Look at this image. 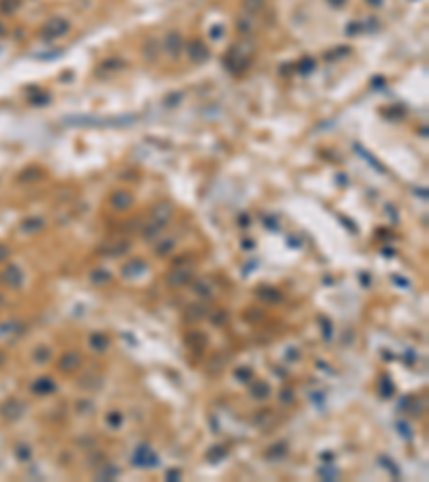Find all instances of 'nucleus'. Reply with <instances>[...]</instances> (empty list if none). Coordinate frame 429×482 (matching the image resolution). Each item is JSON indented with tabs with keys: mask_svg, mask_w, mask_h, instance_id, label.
<instances>
[{
	"mask_svg": "<svg viewBox=\"0 0 429 482\" xmlns=\"http://www.w3.org/2000/svg\"><path fill=\"white\" fill-rule=\"evenodd\" d=\"M249 56H251V50H249L245 43H236L228 50V54H225L223 65L230 73H241L249 65Z\"/></svg>",
	"mask_w": 429,
	"mask_h": 482,
	"instance_id": "nucleus-1",
	"label": "nucleus"
},
{
	"mask_svg": "<svg viewBox=\"0 0 429 482\" xmlns=\"http://www.w3.org/2000/svg\"><path fill=\"white\" fill-rule=\"evenodd\" d=\"M69 30H71V22L67 17H63V15H54V17H50L43 24L41 39H45V41L61 39V37H67Z\"/></svg>",
	"mask_w": 429,
	"mask_h": 482,
	"instance_id": "nucleus-2",
	"label": "nucleus"
},
{
	"mask_svg": "<svg viewBox=\"0 0 429 482\" xmlns=\"http://www.w3.org/2000/svg\"><path fill=\"white\" fill-rule=\"evenodd\" d=\"M161 50L168 54L170 58H178L183 52H185V39H183V32L178 30H170L168 34L163 37V43H161Z\"/></svg>",
	"mask_w": 429,
	"mask_h": 482,
	"instance_id": "nucleus-3",
	"label": "nucleus"
},
{
	"mask_svg": "<svg viewBox=\"0 0 429 482\" xmlns=\"http://www.w3.org/2000/svg\"><path fill=\"white\" fill-rule=\"evenodd\" d=\"M193 268L191 266H174V270L165 276V283H168L170 287H174V289H181V287H185V285H189L193 281Z\"/></svg>",
	"mask_w": 429,
	"mask_h": 482,
	"instance_id": "nucleus-4",
	"label": "nucleus"
},
{
	"mask_svg": "<svg viewBox=\"0 0 429 482\" xmlns=\"http://www.w3.org/2000/svg\"><path fill=\"white\" fill-rule=\"evenodd\" d=\"M131 461H133L135 467H157L159 465V456L150 450L148 444H140L133 456H131Z\"/></svg>",
	"mask_w": 429,
	"mask_h": 482,
	"instance_id": "nucleus-5",
	"label": "nucleus"
},
{
	"mask_svg": "<svg viewBox=\"0 0 429 482\" xmlns=\"http://www.w3.org/2000/svg\"><path fill=\"white\" fill-rule=\"evenodd\" d=\"M187 56H189V60L191 63H196V65H204L206 60L210 58V52H208V47L204 45V41L202 39H191L187 43Z\"/></svg>",
	"mask_w": 429,
	"mask_h": 482,
	"instance_id": "nucleus-6",
	"label": "nucleus"
},
{
	"mask_svg": "<svg viewBox=\"0 0 429 482\" xmlns=\"http://www.w3.org/2000/svg\"><path fill=\"white\" fill-rule=\"evenodd\" d=\"M129 249H131V240H105L97 249V253L107 257H118V255H125Z\"/></svg>",
	"mask_w": 429,
	"mask_h": 482,
	"instance_id": "nucleus-7",
	"label": "nucleus"
},
{
	"mask_svg": "<svg viewBox=\"0 0 429 482\" xmlns=\"http://www.w3.org/2000/svg\"><path fill=\"white\" fill-rule=\"evenodd\" d=\"M107 202H110V206L114 210L123 212V210H129L131 206H133V195H131L129 191H125V189H116Z\"/></svg>",
	"mask_w": 429,
	"mask_h": 482,
	"instance_id": "nucleus-8",
	"label": "nucleus"
},
{
	"mask_svg": "<svg viewBox=\"0 0 429 482\" xmlns=\"http://www.w3.org/2000/svg\"><path fill=\"white\" fill-rule=\"evenodd\" d=\"M82 354L80 352H65L58 360V371L61 373H75L82 367Z\"/></svg>",
	"mask_w": 429,
	"mask_h": 482,
	"instance_id": "nucleus-9",
	"label": "nucleus"
},
{
	"mask_svg": "<svg viewBox=\"0 0 429 482\" xmlns=\"http://www.w3.org/2000/svg\"><path fill=\"white\" fill-rule=\"evenodd\" d=\"M256 296H258V300H262V303H266V305H279L283 300V294L272 285H258Z\"/></svg>",
	"mask_w": 429,
	"mask_h": 482,
	"instance_id": "nucleus-10",
	"label": "nucleus"
},
{
	"mask_svg": "<svg viewBox=\"0 0 429 482\" xmlns=\"http://www.w3.org/2000/svg\"><path fill=\"white\" fill-rule=\"evenodd\" d=\"M208 307L206 305H202V303H198V305H189L185 311H183V319L187 322V324H198V322H202L204 317H208Z\"/></svg>",
	"mask_w": 429,
	"mask_h": 482,
	"instance_id": "nucleus-11",
	"label": "nucleus"
},
{
	"mask_svg": "<svg viewBox=\"0 0 429 482\" xmlns=\"http://www.w3.org/2000/svg\"><path fill=\"white\" fill-rule=\"evenodd\" d=\"M148 270V266H146V262L144 259H129L127 264H125V266H123V276H125V279H135V276H142V274H144Z\"/></svg>",
	"mask_w": 429,
	"mask_h": 482,
	"instance_id": "nucleus-12",
	"label": "nucleus"
},
{
	"mask_svg": "<svg viewBox=\"0 0 429 482\" xmlns=\"http://www.w3.org/2000/svg\"><path fill=\"white\" fill-rule=\"evenodd\" d=\"M168 227V221H154V219H150L148 223H144L140 227V232H142V236H144V240H152L154 238H159V234Z\"/></svg>",
	"mask_w": 429,
	"mask_h": 482,
	"instance_id": "nucleus-13",
	"label": "nucleus"
},
{
	"mask_svg": "<svg viewBox=\"0 0 429 482\" xmlns=\"http://www.w3.org/2000/svg\"><path fill=\"white\" fill-rule=\"evenodd\" d=\"M249 394H251V399H256V401H264L270 396V386L264 379H251L249 381Z\"/></svg>",
	"mask_w": 429,
	"mask_h": 482,
	"instance_id": "nucleus-14",
	"label": "nucleus"
},
{
	"mask_svg": "<svg viewBox=\"0 0 429 482\" xmlns=\"http://www.w3.org/2000/svg\"><path fill=\"white\" fill-rule=\"evenodd\" d=\"M125 67H127V60L118 58V56H114V58H107V60H103V63L99 65V69H97V75H99V77H103L105 73H116V71H123Z\"/></svg>",
	"mask_w": 429,
	"mask_h": 482,
	"instance_id": "nucleus-15",
	"label": "nucleus"
},
{
	"mask_svg": "<svg viewBox=\"0 0 429 482\" xmlns=\"http://www.w3.org/2000/svg\"><path fill=\"white\" fill-rule=\"evenodd\" d=\"M172 214H174V206L170 202H161V204H157V206L150 208V219H154V221H168L170 223Z\"/></svg>",
	"mask_w": 429,
	"mask_h": 482,
	"instance_id": "nucleus-16",
	"label": "nucleus"
},
{
	"mask_svg": "<svg viewBox=\"0 0 429 482\" xmlns=\"http://www.w3.org/2000/svg\"><path fill=\"white\" fill-rule=\"evenodd\" d=\"M54 390H56V384H54V379H52V377H47V375L39 377L37 381L32 384V392H34V394H39V396H43V394H52Z\"/></svg>",
	"mask_w": 429,
	"mask_h": 482,
	"instance_id": "nucleus-17",
	"label": "nucleus"
},
{
	"mask_svg": "<svg viewBox=\"0 0 429 482\" xmlns=\"http://www.w3.org/2000/svg\"><path fill=\"white\" fill-rule=\"evenodd\" d=\"M254 423L262 429H268V427H272L277 423V416H275L272 409H260V412L256 414V418H254Z\"/></svg>",
	"mask_w": 429,
	"mask_h": 482,
	"instance_id": "nucleus-18",
	"label": "nucleus"
},
{
	"mask_svg": "<svg viewBox=\"0 0 429 482\" xmlns=\"http://www.w3.org/2000/svg\"><path fill=\"white\" fill-rule=\"evenodd\" d=\"M399 407L406 409V412H410L412 416H421L423 414V403H421L419 396H406V399L399 401Z\"/></svg>",
	"mask_w": 429,
	"mask_h": 482,
	"instance_id": "nucleus-19",
	"label": "nucleus"
},
{
	"mask_svg": "<svg viewBox=\"0 0 429 482\" xmlns=\"http://www.w3.org/2000/svg\"><path fill=\"white\" fill-rule=\"evenodd\" d=\"M185 343L189 347H193V349H204L208 339H206V334L204 332H198V330H191V332H187L185 334Z\"/></svg>",
	"mask_w": 429,
	"mask_h": 482,
	"instance_id": "nucleus-20",
	"label": "nucleus"
},
{
	"mask_svg": "<svg viewBox=\"0 0 429 482\" xmlns=\"http://www.w3.org/2000/svg\"><path fill=\"white\" fill-rule=\"evenodd\" d=\"M88 343H90V347L94 349V352H105L107 347H110V336L107 334H103V332H92L90 334V339H88Z\"/></svg>",
	"mask_w": 429,
	"mask_h": 482,
	"instance_id": "nucleus-21",
	"label": "nucleus"
},
{
	"mask_svg": "<svg viewBox=\"0 0 429 482\" xmlns=\"http://www.w3.org/2000/svg\"><path fill=\"white\" fill-rule=\"evenodd\" d=\"M285 454H288V444H285V441H277V444H272L270 448L266 450V459L268 461H281Z\"/></svg>",
	"mask_w": 429,
	"mask_h": 482,
	"instance_id": "nucleus-22",
	"label": "nucleus"
},
{
	"mask_svg": "<svg viewBox=\"0 0 429 482\" xmlns=\"http://www.w3.org/2000/svg\"><path fill=\"white\" fill-rule=\"evenodd\" d=\"M174 249H176V238H163V240H159V243L154 245V255H157V257H165V255H170Z\"/></svg>",
	"mask_w": 429,
	"mask_h": 482,
	"instance_id": "nucleus-23",
	"label": "nucleus"
},
{
	"mask_svg": "<svg viewBox=\"0 0 429 482\" xmlns=\"http://www.w3.org/2000/svg\"><path fill=\"white\" fill-rule=\"evenodd\" d=\"M118 474H121V469H118L116 465L103 463L101 469H97V472H94V478H97V480H114V478H118Z\"/></svg>",
	"mask_w": 429,
	"mask_h": 482,
	"instance_id": "nucleus-24",
	"label": "nucleus"
},
{
	"mask_svg": "<svg viewBox=\"0 0 429 482\" xmlns=\"http://www.w3.org/2000/svg\"><path fill=\"white\" fill-rule=\"evenodd\" d=\"M241 7H243V13L251 17V15H258L266 7V0H243Z\"/></svg>",
	"mask_w": 429,
	"mask_h": 482,
	"instance_id": "nucleus-25",
	"label": "nucleus"
},
{
	"mask_svg": "<svg viewBox=\"0 0 429 482\" xmlns=\"http://www.w3.org/2000/svg\"><path fill=\"white\" fill-rule=\"evenodd\" d=\"M193 294L200 296V298H204V300H208V298L215 296V289H212V285H210L208 281L198 279V281L193 283Z\"/></svg>",
	"mask_w": 429,
	"mask_h": 482,
	"instance_id": "nucleus-26",
	"label": "nucleus"
},
{
	"mask_svg": "<svg viewBox=\"0 0 429 482\" xmlns=\"http://www.w3.org/2000/svg\"><path fill=\"white\" fill-rule=\"evenodd\" d=\"M225 456H228V448H225L223 444H217V446H212V448L206 452V461L208 463H219L223 461Z\"/></svg>",
	"mask_w": 429,
	"mask_h": 482,
	"instance_id": "nucleus-27",
	"label": "nucleus"
},
{
	"mask_svg": "<svg viewBox=\"0 0 429 482\" xmlns=\"http://www.w3.org/2000/svg\"><path fill=\"white\" fill-rule=\"evenodd\" d=\"M236 32L241 34V37H249V34L254 32V24H251V17L249 15H241L236 19Z\"/></svg>",
	"mask_w": 429,
	"mask_h": 482,
	"instance_id": "nucleus-28",
	"label": "nucleus"
},
{
	"mask_svg": "<svg viewBox=\"0 0 429 482\" xmlns=\"http://www.w3.org/2000/svg\"><path fill=\"white\" fill-rule=\"evenodd\" d=\"M378 388H380V396H382V399H391V396L395 394V384L391 381V377H388V375H382V377H380Z\"/></svg>",
	"mask_w": 429,
	"mask_h": 482,
	"instance_id": "nucleus-29",
	"label": "nucleus"
},
{
	"mask_svg": "<svg viewBox=\"0 0 429 482\" xmlns=\"http://www.w3.org/2000/svg\"><path fill=\"white\" fill-rule=\"evenodd\" d=\"M112 281V272L110 270H92L90 272V283L92 285H107Z\"/></svg>",
	"mask_w": 429,
	"mask_h": 482,
	"instance_id": "nucleus-30",
	"label": "nucleus"
},
{
	"mask_svg": "<svg viewBox=\"0 0 429 482\" xmlns=\"http://www.w3.org/2000/svg\"><path fill=\"white\" fill-rule=\"evenodd\" d=\"M314 69H316V58H311V56L301 58V63L296 65V71H299L301 75H309V73H314Z\"/></svg>",
	"mask_w": 429,
	"mask_h": 482,
	"instance_id": "nucleus-31",
	"label": "nucleus"
},
{
	"mask_svg": "<svg viewBox=\"0 0 429 482\" xmlns=\"http://www.w3.org/2000/svg\"><path fill=\"white\" fill-rule=\"evenodd\" d=\"M5 281L11 285V287H20L22 285V272H20V268H15V266H11L9 270H7V276H5Z\"/></svg>",
	"mask_w": 429,
	"mask_h": 482,
	"instance_id": "nucleus-32",
	"label": "nucleus"
},
{
	"mask_svg": "<svg viewBox=\"0 0 429 482\" xmlns=\"http://www.w3.org/2000/svg\"><path fill=\"white\" fill-rule=\"evenodd\" d=\"M94 375H90V381H88V377L84 375V377H80V388H84V390H99L101 386H103V381H101V377H97V379H92Z\"/></svg>",
	"mask_w": 429,
	"mask_h": 482,
	"instance_id": "nucleus-33",
	"label": "nucleus"
},
{
	"mask_svg": "<svg viewBox=\"0 0 429 482\" xmlns=\"http://www.w3.org/2000/svg\"><path fill=\"white\" fill-rule=\"evenodd\" d=\"M43 225H45V219L34 216V219L24 221V232H39V230H43Z\"/></svg>",
	"mask_w": 429,
	"mask_h": 482,
	"instance_id": "nucleus-34",
	"label": "nucleus"
},
{
	"mask_svg": "<svg viewBox=\"0 0 429 482\" xmlns=\"http://www.w3.org/2000/svg\"><path fill=\"white\" fill-rule=\"evenodd\" d=\"M318 476L324 478V480H335L337 478V469L333 467L330 463H324L322 467H318Z\"/></svg>",
	"mask_w": 429,
	"mask_h": 482,
	"instance_id": "nucleus-35",
	"label": "nucleus"
},
{
	"mask_svg": "<svg viewBox=\"0 0 429 482\" xmlns=\"http://www.w3.org/2000/svg\"><path fill=\"white\" fill-rule=\"evenodd\" d=\"M234 377L238 379V381H245V384H249L254 379V371L249 369V367H238L236 371H234Z\"/></svg>",
	"mask_w": 429,
	"mask_h": 482,
	"instance_id": "nucleus-36",
	"label": "nucleus"
},
{
	"mask_svg": "<svg viewBox=\"0 0 429 482\" xmlns=\"http://www.w3.org/2000/svg\"><path fill=\"white\" fill-rule=\"evenodd\" d=\"M228 311L225 309H215V313L210 315V322L215 324V326H225V322H228Z\"/></svg>",
	"mask_w": 429,
	"mask_h": 482,
	"instance_id": "nucleus-37",
	"label": "nucleus"
},
{
	"mask_svg": "<svg viewBox=\"0 0 429 482\" xmlns=\"http://www.w3.org/2000/svg\"><path fill=\"white\" fill-rule=\"evenodd\" d=\"M32 358H34V363H47V360L52 358V349L50 347H37Z\"/></svg>",
	"mask_w": 429,
	"mask_h": 482,
	"instance_id": "nucleus-38",
	"label": "nucleus"
},
{
	"mask_svg": "<svg viewBox=\"0 0 429 482\" xmlns=\"http://www.w3.org/2000/svg\"><path fill=\"white\" fill-rule=\"evenodd\" d=\"M75 409H77L80 414L88 416V414H92V412H94V409H97V407H94V403H92V401H88V399H80V401L75 403Z\"/></svg>",
	"mask_w": 429,
	"mask_h": 482,
	"instance_id": "nucleus-39",
	"label": "nucleus"
},
{
	"mask_svg": "<svg viewBox=\"0 0 429 482\" xmlns=\"http://www.w3.org/2000/svg\"><path fill=\"white\" fill-rule=\"evenodd\" d=\"M350 54V47H337V50H330L328 54H324V58L326 60H339V58H345V56H348Z\"/></svg>",
	"mask_w": 429,
	"mask_h": 482,
	"instance_id": "nucleus-40",
	"label": "nucleus"
},
{
	"mask_svg": "<svg viewBox=\"0 0 429 482\" xmlns=\"http://www.w3.org/2000/svg\"><path fill=\"white\" fill-rule=\"evenodd\" d=\"M107 425H110L112 429H121V425H123V414H121V412H110V414H107Z\"/></svg>",
	"mask_w": 429,
	"mask_h": 482,
	"instance_id": "nucleus-41",
	"label": "nucleus"
},
{
	"mask_svg": "<svg viewBox=\"0 0 429 482\" xmlns=\"http://www.w3.org/2000/svg\"><path fill=\"white\" fill-rule=\"evenodd\" d=\"M380 463H382V467H384V469H388L393 478H399V469H397L395 465H393V461L388 459V456H380Z\"/></svg>",
	"mask_w": 429,
	"mask_h": 482,
	"instance_id": "nucleus-42",
	"label": "nucleus"
},
{
	"mask_svg": "<svg viewBox=\"0 0 429 482\" xmlns=\"http://www.w3.org/2000/svg\"><path fill=\"white\" fill-rule=\"evenodd\" d=\"M183 101V92H172V94H168L163 99V103H165V107H174V105H178Z\"/></svg>",
	"mask_w": 429,
	"mask_h": 482,
	"instance_id": "nucleus-43",
	"label": "nucleus"
},
{
	"mask_svg": "<svg viewBox=\"0 0 429 482\" xmlns=\"http://www.w3.org/2000/svg\"><path fill=\"white\" fill-rule=\"evenodd\" d=\"M363 30H365V22H352V24H348V28H345V32H348L350 37H354V34H359Z\"/></svg>",
	"mask_w": 429,
	"mask_h": 482,
	"instance_id": "nucleus-44",
	"label": "nucleus"
},
{
	"mask_svg": "<svg viewBox=\"0 0 429 482\" xmlns=\"http://www.w3.org/2000/svg\"><path fill=\"white\" fill-rule=\"evenodd\" d=\"M181 478H183L181 469H168V472H165V480H170V482H176V480H181Z\"/></svg>",
	"mask_w": 429,
	"mask_h": 482,
	"instance_id": "nucleus-45",
	"label": "nucleus"
},
{
	"mask_svg": "<svg viewBox=\"0 0 429 482\" xmlns=\"http://www.w3.org/2000/svg\"><path fill=\"white\" fill-rule=\"evenodd\" d=\"M279 401L285 403V405L292 403V401H294V392H292V390H281V392H279Z\"/></svg>",
	"mask_w": 429,
	"mask_h": 482,
	"instance_id": "nucleus-46",
	"label": "nucleus"
},
{
	"mask_svg": "<svg viewBox=\"0 0 429 482\" xmlns=\"http://www.w3.org/2000/svg\"><path fill=\"white\" fill-rule=\"evenodd\" d=\"M397 429H399V435H401V437H406V439H408V441H410V439H412V433H410V431H408V429H410V427H408V425H406V423H399V425H397Z\"/></svg>",
	"mask_w": 429,
	"mask_h": 482,
	"instance_id": "nucleus-47",
	"label": "nucleus"
},
{
	"mask_svg": "<svg viewBox=\"0 0 429 482\" xmlns=\"http://www.w3.org/2000/svg\"><path fill=\"white\" fill-rule=\"evenodd\" d=\"M223 26H221V24H217V26H212L210 28V39H221L223 37Z\"/></svg>",
	"mask_w": 429,
	"mask_h": 482,
	"instance_id": "nucleus-48",
	"label": "nucleus"
},
{
	"mask_svg": "<svg viewBox=\"0 0 429 482\" xmlns=\"http://www.w3.org/2000/svg\"><path fill=\"white\" fill-rule=\"evenodd\" d=\"M322 332H324V339H330V322L322 317Z\"/></svg>",
	"mask_w": 429,
	"mask_h": 482,
	"instance_id": "nucleus-49",
	"label": "nucleus"
},
{
	"mask_svg": "<svg viewBox=\"0 0 429 482\" xmlns=\"http://www.w3.org/2000/svg\"><path fill=\"white\" fill-rule=\"evenodd\" d=\"M328 3V7H333V9H343L345 5H348V0H326Z\"/></svg>",
	"mask_w": 429,
	"mask_h": 482,
	"instance_id": "nucleus-50",
	"label": "nucleus"
},
{
	"mask_svg": "<svg viewBox=\"0 0 429 482\" xmlns=\"http://www.w3.org/2000/svg\"><path fill=\"white\" fill-rule=\"evenodd\" d=\"M241 247H243L245 251H251V249H256V243H254V238H243Z\"/></svg>",
	"mask_w": 429,
	"mask_h": 482,
	"instance_id": "nucleus-51",
	"label": "nucleus"
},
{
	"mask_svg": "<svg viewBox=\"0 0 429 482\" xmlns=\"http://www.w3.org/2000/svg\"><path fill=\"white\" fill-rule=\"evenodd\" d=\"M238 225H241V227H249V225H251V216H249V214H241V216H238Z\"/></svg>",
	"mask_w": 429,
	"mask_h": 482,
	"instance_id": "nucleus-52",
	"label": "nucleus"
},
{
	"mask_svg": "<svg viewBox=\"0 0 429 482\" xmlns=\"http://www.w3.org/2000/svg\"><path fill=\"white\" fill-rule=\"evenodd\" d=\"M384 116H393V118H399V116H403V107H393V110L384 112Z\"/></svg>",
	"mask_w": 429,
	"mask_h": 482,
	"instance_id": "nucleus-53",
	"label": "nucleus"
},
{
	"mask_svg": "<svg viewBox=\"0 0 429 482\" xmlns=\"http://www.w3.org/2000/svg\"><path fill=\"white\" fill-rule=\"evenodd\" d=\"M264 227H268V230H272V232L279 230V225L275 223V219H266V216H264Z\"/></svg>",
	"mask_w": 429,
	"mask_h": 482,
	"instance_id": "nucleus-54",
	"label": "nucleus"
},
{
	"mask_svg": "<svg viewBox=\"0 0 429 482\" xmlns=\"http://www.w3.org/2000/svg\"><path fill=\"white\" fill-rule=\"evenodd\" d=\"M245 317H247V319H260V317H262V313H260V311H247V313H245Z\"/></svg>",
	"mask_w": 429,
	"mask_h": 482,
	"instance_id": "nucleus-55",
	"label": "nucleus"
},
{
	"mask_svg": "<svg viewBox=\"0 0 429 482\" xmlns=\"http://www.w3.org/2000/svg\"><path fill=\"white\" fill-rule=\"evenodd\" d=\"M365 3L369 5V7H372V9H380V7H382L384 3H382V0H365Z\"/></svg>",
	"mask_w": 429,
	"mask_h": 482,
	"instance_id": "nucleus-56",
	"label": "nucleus"
},
{
	"mask_svg": "<svg viewBox=\"0 0 429 482\" xmlns=\"http://www.w3.org/2000/svg\"><path fill=\"white\" fill-rule=\"evenodd\" d=\"M361 281H363V285H369V283H372V279H367V274H365V272H361Z\"/></svg>",
	"mask_w": 429,
	"mask_h": 482,
	"instance_id": "nucleus-57",
	"label": "nucleus"
},
{
	"mask_svg": "<svg viewBox=\"0 0 429 482\" xmlns=\"http://www.w3.org/2000/svg\"><path fill=\"white\" fill-rule=\"evenodd\" d=\"M288 356H290V363H294V358H296V349H288Z\"/></svg>",
	"mask_w": 429,
	"mask_h": 482,
	"instance_id": "nucleus-58",
	"label": "nucleus"
},
{
	"mask_svg": "<svg viewBox=\"0 0 429 482\" xmlns=\"http://www.w3.org/2000/svg\"><path fill=\"white\" fill-rule=\"evenodd\" d=\"M0 30H3V26H0Z\"/></svg>",
	"mask_w": 429,
	"mask_h": 482,
	"instance_id": "nucleus-59",
	"label": "nucleus"
}]
</instances>
